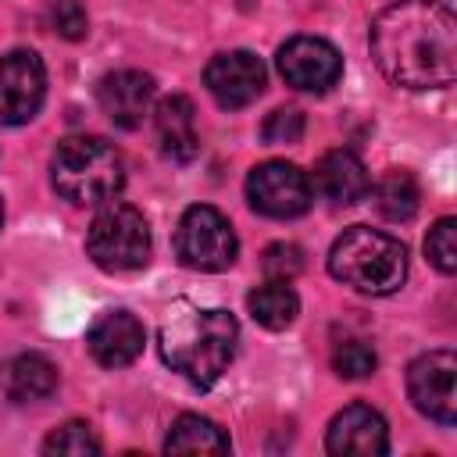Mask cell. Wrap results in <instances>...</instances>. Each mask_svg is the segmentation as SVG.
<instances>
[{
  "label": "cell",
  "instance_id": "obj_17",
  "mask_svg": "<svg viewBox=\"0 0 457 457\" xmlns=\"http://www.w3.org/2000/svg\"><path fill=\"white\" fill-rule=\"evenodd\" d=\"M0 382H4L7 400L36 403V400H46L57 389V368L43 353H18V357H11L4 364Z\"/></svg>",
  "mask_w": 457,
  "mask_h": 457
},
{
  "label": "cell",
  "instance_id": "obj_13",
  "mask_svg": "<svg viewBox=\"0 0 457 457\" xmlns=\"http://www.w3.org/2000/svg\"><path fill=\"white\" fill-rule=\"evenodd\" d=\"M154 79L146 71H136V68H121V71H111L100 79L96 86V100H100V111L118 125V129H139L143 118L154 111Z\"/></svg>",
  "mask_w": 457,
  "mask_h": 457
},
{
  "label": "cell",
  "instance_id": "obj_26",
  "mask_svg": "<svg viewBox=\"0 0 457 457\" xmlns=\"http://www.w3.org/2000/svg\"><path fill=\"white\" fill-rule=\"evenodd\" d=\"M50 29L64 39H82L89 32V18L79 7V0H57L50 4Z\"/></svg>",
  "mask_w": 457,
  "mask_h": 457
},
{
  "label": "cell",
  "instance_id": "obj_16",
  "mask_svg": "<svg viewBox=\"0 0 457 457\" xmlns=\"http://www.w3.org/2000/svg\"><path fill=\"white\" fill-rule=\"evenodd\" d=\"M314 186L336 207H350L371 193V179H368L364 161L346 146L321 154V161L314 168Z\"/></svg>",
  "mask_w": 457,
  "mask_h": 457
},
{
  "label": "cell",
  "instance_id": "obj_19",
  "mask_svg": "<svg viewBox=\"0 0 457 457\" xmlns=\"http://www.w3.org/2000/svg\"><path fill=\"white\" fill-rule=\"evenodd\" d=\"M246 307H250V314H253L257 325L278 332V328H289V325L296 321V314H300V296L293 293L289 282L268 278L264 286H257V289L246 296Z\"/></svg>",
  "mask_w": 457,
  "mask_h": 457
},
{
  "label": "cell",
  "instance_id": "obj_21",
  "mask_svg": "<svg viewBox=\"0 0 457 457\" xmlns=\"http://www.w3.org/2000/svg\"><path fill=\"white\" fill-rule=\"evenodd\" d=\"M43 453H57V457H96L100 453V439L86 421H64L61 428H54L43 443Z\"/></svg>",
  "mask_w": 457,
  "mask_h": 457
},
{
  "label": "cell",
  "instance_id": "obj_12",
  "mask_svg": "<svg viewBox=\"0 0 457 457\" xmlns=\"http://www.w3.org/2000/svg\"><path fill=\"white\" fill-rule=\"evenodd\" d=\"M325 446L328 453H343V457H378L389 450L386 418L368 403H350L328 421Z\"/></svg>",
  "mask_w": 457,
  "mask_h": 457
},
{
  "label": "cell",
  "instance_id": "obj_25",
  "mask_svg": "<svg viewBox=\"0 0 457 457\" xmlns=\"http://www.w3.org/2000/svg\"><path fill=\"white\" fill-rule=\"evenodd\" d=\"M303 129H307L303 111H296V107H278V111H271V114L264 118L261 136H264V143H300Z\"/></svg>",
  "mask_w": 457,
  "mask_h": 457
},
{
  "label": "cell",
  "instance_id": "obj_11",
  "mask_svg": "<svg viewBox=\"0 0 457 457\" xmlns=\"http://www.w3.org/2000/svg\"><path fill=\"white\" fill-rule=\"evenodd\" d=\"M264 82H268V71H264L261 57L250 50L214 54L204 68V86L214 96V104L225 111H239V107L253 104L264 93Z\"/></svg>",
  "mask_w": 457,
  "mask_h": 457
},
{
  "label": "cell",
  "instance_id": "obj_8",
  "mask_svg": "<svg viewBox=\"0 0 457 457\" xmlns=\"http://www.w3.org/2000/svg\"><path fill=\"white\" fill-rule=\"evenodd\" d=\"M407 393L425 418L439 425H453L457 421V357L450 350H428L418 361H411Z\"/></svg>",
  "mask_w": 457,
  "mask_h": 457
},
{
  "label": "cell",
  "instance_id": "obj_4",
  "mask_svg": "<svg viewBox=\"0 0 457 457\" xmlns=\"http://www.w3.org/2000/svg\"><path fill=\"white\" fill-rule=\"evenodd\" d=\"M50 179L64 200L79 207H96L121 193L125 157L104 136H68L54 150Z\"/></svg>",
  "mask_w": 457,
  "mask_h": 457
},
{
  "label": "cell",
  "instance_id": "obj_18",
  "mask_svg": "<svg viewBox=\"0 0 457 457\" xmlns=\"http://www.w3.org/2000/svg\"><path fill=\"white\" fill-rule=\"evenodd\" d=\"M164 453H228V436L204 414H182L168 428Z\"/></svg>",
  "mask_w": 457,
  "mask_h": 457
},
{
  "label": "cell",
  "instance_id": "obj_1",
  "mask_svg": "<svg viewBox=\"0 0 457 457\" xmlns=\"http://www.w3.org/2000/svg\"><path fill=\"white\" fill-rule=\"evenodd\" d=\"M371 57L403 89H443L457 79V18L439 0H396L371 21Z\"/></svg>",
  "mask_w": 457,
  "mask_h": 457
},
{
  "label": "cell",
  "instance_id": "obj_24",
  "mask_svg": "<svg viewBox=\"0 0 457 457\" xmlns=\"http://www.w3.org/2000/svg\"><path fill=\"white\" fill-rule=\"evenodd\" d=\"M261 271L275 282H293L303 271V250L296 243H271L261 253Z\"/></svg>",
  "mask_w": 457,
  "mask_h": 457
},
{
  "label": "cell",
  "instance_id": "obj_22",
  "mask_svg": "<svg viewBox=\"0 0 457 457\" xmlns=\"http://www.w3.org/2000/svg\"><path fill=\"white\" fill-rule=\"evenodd\" d=\"M332 368L339 378H368L378 368L375 346H368L364 339H339L332 346Z\"/></svg>",
  "mask_w": 457,
  "mask_h": 457
},
{
  "label": "cell",
  "instance_id": "obj_10",
  "mask_svg": "<svg viewBox=\"0 0 457 457\" xmlns=\"http://www.w3.org/2000/svg\"><path fill=\"white\" fill-rule=\"evenodd\" d=\"M278 75L286 79V86L303 89V93H328L339 75H343V57L328 39L318 36H296L289 39L278 57Z\"/></svg>",
  "mask_w": 457,
  "mask_h": 457
},
{
  "label": "cell",
  "instance_id": "obj_3",
  "mask_svg": "<svg viewBox=\"0 0 457 457\" xmlns=\"http://www.w3.org/2000/svg\"><path fill=\"white\" fill-rule=\"evenodd\" d=\"M328 271L364 296H389L407 278V250L389 232L350 225L328 250Z\"/></svg>",
  "mask_w": 457,
  "mask_h": 457
},
{
  "label": "cell",
  "instance_id": "obj_7",
  "mask_svg": "<svg viewBox=\"0 0 457 457\" xmlns=\"http://www.w3.org/2000/svg\"><path fill=\"white\" fill-rule=\"evenodd\" d=\"M246 200L264 218H300L311 200V179L289 161H264L246 175Z\"/></svg>",
  "mask_w": 457,
  "mask_h": 457
},
{
  "label": "cell",
  "instance_id": "obj_20",
  "mask_svg": "<svg viewBox=\"0 0 457 457\" xmlns=\"http://www.w3.org/2000/svg\"><path fill=\"white\" fill-rule=\"evenodd\" d=\"M418 200H421V193H418V182L411 171L393 168L375 186V207L386 221H411L418 211Z\"/></svg>",
  "mask_w": 457,
  "mask_h": 457
},
{
  "label": "cell",
  "instance_id": "obj_9",
  "mask_svg": "<svg viewBox=\"0 0 457 457\" xmlns=\"http://www.w3.org/2000/svg\"><path fill=\"white\" fill-rule=\"evenodd\" d=\"M46 100V68L32 50L0 57V125H25Z\"/></svg>",
  "mask_w": 457,
  "mask_h": 457
},
{
  "label": "cell",
  "instance_id": "obj_27",
  "mask_svg": "<svg viewBox=\"0 0 457 457\" xmlns=\"http://www.w3.org/2000/svg\"><path fill=\"white\" fill-rule=\"evenodd\" d=\"M0 225H4V204H0Z\"/></svg>",
  "mask_w": 457,
  "mask_h": 457
},
{
  "label": "cell",
  "instance_id": "obj_23",
  "mask_svg": "<svg viewBox=\"0 0 457 457\" xmlns=\"http://www.w3.org/2000/svg\"><path fill=\"white\" fill-rule=\"evenodd\" d=\"M425 253L428 261L443 271V275H453L457 271V221L453 218H439L428 236H425Z\"/></svg>",
  "mask_w": 457,
  "mask_h": 457
},
{
  "label": "cell",
  "instance_id": "obj_6",
  "mask_svg": "<svg viewBox=\"0 0 457 457\" xmlns=\"http://www.w3.org/2000/svg\"><path fill=\"white\" fill-rule=\"evenodd\" d=\"M175 253L193 271H225L239 253V239L232 232V221L218 207L196 204L179 218Z\"/></svg>",
  "mask_w": 457,
  "mask_h": 457
},
{
  "label": "cell",
  "instance_id": "obj_5",
  "mask_svg": "<svg viewBox=\"0 0 457 457\" xmlns=\"http://www.w3.org/2000/svg\"><path fill=\"white\" fill-rule=\"evenodd\" d=\"M86 250L96 268L104 271H136L150 261V225L143 211L132 204H111L104 207L89 232H86Z\"/></svg>",
  "mask_w": 457,
  "mask_h": 457
},
{
  "label": "cell",
  "instance_id": "obj_2",
  "mask_svg": "<svg viewBox=\"0 0 457 457\" xmlns=\"http://www.w3.org/2000/svg\"><path fill=\"white\" fill-rule=\"evenodd\" d=\"M239 325L228 311H182L161 325V357L193 386H214L236 357Z\"/></svg>",
  "mask_w": 457,
  "mask_h": 457
},
{
  "label": "cell",
  "instance_id": "obj_15",
  "mask_svg": "<svg viewBox=\"0 0 457 457\" xmlns=\"http://www.w3.org/2000/svg\"><path fill=\"white\" fill-rule=\"evenodd\" d=\"M154 132H157L161 154L175 164H186L200 154L196 111H193V100L182 93H171L154 107Z\"/></svg>",
  "mask_w": 457,
  "mask_h": 457
},
{
  "label": "cell",
  "instance_id": "obj_14",
  "mask_svg": "<svg viewBox=\"0 0 457 457\" xmlns=\"http://www.w3.org/2000/svg\"><path fill=\"white\" fill-rule=\"evenodd\" d=\"M146 343V328L132 311H104L89 332H86V346L93 353L96 364L104 368H125L143 353Z\"/></svg>",
  "mask_w": 457,
  "mask_h": 457
}]
</instances>
